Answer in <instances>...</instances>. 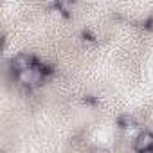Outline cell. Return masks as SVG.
I'll use <instances>...</instances> for the list:
<instances>
[{
	"label": "cell",
	"instance_id": "1",
	"mask_svg": "<svg viewBox=\"0 0 153 153\" xmlns=\"http://www.w3.org/2000/svg\"><path fill=\"white\" fill-rule=\"evenodd\" d=\"M16 78H18L20 85H24L27 88H33V87H38L43 81V72H42V68L33 65L29 68H24V70L16 72Z\"/></svg>",
	"mask_w": 153,
	"mask_h": 153
},
{
	"label": "cell",
	"instance_id": "2",
	"mask_svg": "<svg viewBox=\"0 0 153 153\" xmlns=\"http://www.w3.org/2000/svg\"><path fill=\"white\" fill-rule=\"evenodd\" d=\"M133 140H135L133 148L137 151H148L153 148V133H149V131H139Z\"/></svg>",
	"mask_w": 153,
	"mask_h": 153
},
{
	"label": "cell",
	"instance_id": "3",
	"mask_svg": "<svg viewBox=\"0 0 153 153\" xmlns=\"http://www.w3.org/2000/svg\"><path fill=\"white\" fill-rule=\"evenodd\" d=\"M11 65H13V70H15V72H20V70H24V68L33 67V65H34V59H33V56H29V54H18V56L13 58Z\"/></svg>",
	"mask_w": 153,
	"mask_h": 153
}]
</instances>
